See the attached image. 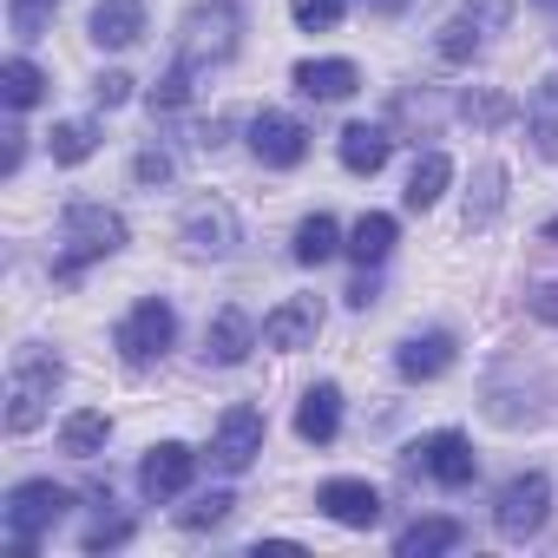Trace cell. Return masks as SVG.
Returning <instances> with one entry per match:
<instances>
[{
  "mask_svg": "<svg viewBox=\"0 0 558 558\" xmlns=\"http://www.w3.org/2000/svg\"><path fill=\"white\" fill-rule=\"evenodd\" d=\"M256 453H263V414H256V408H230V414L217 421V434H210V460H217L223 473H243Z\"/></svg>",
  "mask_w": 558,
  "mask_h": 558,
  "instance_id": "cell-9",
  "label": "cell"
},
{
  "mask_svg": "<svg viewBox=\"0 0 558 558\" xmlns=\"http://www.w3.org/2000/svg\"><path fill=\"white\" fill-rule=\"evenodd\" d=\"M236 34H243V14L236 0H204V8L184 14V40H178V66L204 73V66H223L236 53Z\"/></svg>",
  "mask_w": 558,
  "mask_h": 558,
  "instance_id": "cell-3",
  "label": "cell"
},
{
  "mask_svg": "<svg viewBox=\"0 0 558 558\" xmlns=\"http://www.w3.org/2000/svg\"><path fill=\"white\" fill-rule=\"evenodd\" d=\"M106 440H112V421H106V408H80V414H66V421H60V447H66L73 460H93V453H106Z\"/></svg>",
  "mask_w": 558,
  "mask_h": 558,
  "instance_id": "cell-22",
  "label": "cell"
},
{
  "mask_svg": "<svg viewBox=\"0 0 558 558\" xmlns=\"http://www.w3.org/2000/svg\"><path fill=\"white\" fill-rule=\"evenodd\" d=\"M316 336H323V303L316 296H290V303H276L263 316V349H276V355L316 349Z\"/></svg>",
  "mask_w": 558,
  "mask_h": 558,
  "instance_id": "cell-7",
  "label": "cell"
},
{
  "mask_svg": "<svg viewBox=\"0 0 558 558\" xmlns=\"http://www.w3.org/2000/svg\"><path fill=\"white\" fill-rule=\"evenodd\" d=\"M165 178H171V158L165 151H145L138 158V184H165Z\"/></svg>",
  "mask_w": 558,
  "mask_h": 558,
  "instance_id": "cell-35",
  "label": "cell"
},
{
  "mask_svg": "<svg viewBox=\"0 0 558 558\" xmlns=\"http://www.w3.org/2000/svg\"><path fill=\"white\" fill-rule=\"evenodd\" d=\"M138 34H145V0H99L93 8V40L99 47H138Z\"/></svg>",
  "mask_w": 558,
  "mask_h": 558,
  "instance_id": "cell-17",
  "label": "cell"
},
{
  "mask_svg": "<svg viewBox=\"0 0 558 558\" xmlns=\"http://www.w3.org/2000/svg\"><path fill=\"white\" fill-rule=\"evenodd\" d=\"M388 151H395L388 125H349V132H342V165H349L355 178H375V171L388 165Z\"/></svg>",
  "mask_w": 558,
  "mask_h": 558,
  "instance_id": "cell-20",
  "label": "cell"
},
{
  "mask_svg": "<svg viewBox=\"0 0 558 558\" xmlns=\"http://www.w3.org/2000/svg\"><path fill=\"white\" fill-rule=\"evenodd\" d=\"M375 296H381V290H375V276H362V283H355V290H349V303H355V310H368V303H375Z\"/></svg>",
  "mask_w": 558,
  "mask_h": 558,
  "instance_id": "cell-38",
  "label": "cell"
},
{
  "mask_svg": "<svg viewBox=\"0 0 558 558\" xmlns=\"http://www.w3.org/2000/svg\"><path fill=\"white\" fill-rule=\"evenodd\" d=\"M395 368H401L408 381H440V375L453 368V336H447V329L408 336V342H401V355H395Z\"/></svg>",
  "mask_w": 558,
  "mask_h": 558,
  "instance_id": "cell-15",
  "label": "cell"
},
{
  "mask_svg": "<svg viewBox=\"0 0 558 558\" xmlns=\"http://www.w3.org/2000/svg\"><path fill=\"white\" fill-rule=\"evenodd\" d=\"M47 145H53V158H60V165H86V158L99 151V132H93L86 119H66V125H53V132H47Z\"/></svg>",
  "mask_w": 558,
  "mask_h": 558,
  "instance_id": "cell-27",
  "label": "cell"
},
{
  "mask_svg": "<svg viewBox=\"0 0 558 558\" xmlns=\"http://www.w3.org/2000/svg\"><path fill=\"white\" fill-rule=\"evenodd\" d=\"M53 8H60V0H8V21H14L21 40H40L47 21H53Z\"/></svg>",
  "mask_w": 558,
  "mask_h": 558,
  "instance_id": "cell-29",
  "label": "cell"
},
{
  "mask_svg": "<svg viewBox=\"0 0 558 558\" xmlns=\"http://www.w3.org/2000/svg\"><path fill=\"white\" fill-rule=\"evenodd\" d=\"M296 434H303L310 447H329V440L342 434V388H336V381H316V388L303 395V408H296Z\"/></svg>",
  "mask_w": 558,
  "mask_h": 558,
  "instance_id": "cell-16",
  "label": "cell"
},
{
  "mask_svg": "<svg viewBox=\"0 0 558 558\" xmlns=\"http://www.w3.org/2000/svg\"><path fill=\"white\" fill-rule=\"evenodd\" d=\"M178 236H184L191 256H230V250H236V210L217 204V197H210V204H191Z\"/></svg>",
  "mask_w": 558,
  "mask_h": 558,
  "instance_id": "cell-10",
  "label": "cell"
},
{
  "mask_svg": "<svg viewBox=\"0 0 558 558\" xmlns=\"http://www.w3.org/2000/svg\"><path fill=\"white\" fill-rule=\"evenodd\" d=\"M532 316H538V323H558V283H538V290H532Z\"/></svg>",
  "mask_w": 558,
  "mask_h": 558,
  "instance_id": "cell-37",
  "label": "cell"
},
{
  "mask_svg": "<svg viewBox=\"0 0 558 558\" xmlns=\"http://www.w3.org/2000/svg\"><path fill=\"white\" fill-rule=\"evenodd\" d=\"M316 506H323L336 525H355V532L381 525V493H375L368 480H329V486L316 493Z\"/></svg>",
  "mask_w": 558,
  "mask_h": 558,
  "instance_id": "cell-13",
  "label": "cell"
},
{
  "mask_svg": "<svg viewBox=\"0 0 558 558\" xmlns=\"http://www.w3.org/2000/svg\"><path fill=\"white\" fill-rule=\"evenodd\" d=\"M0 93H8V106L14 112H27V106H40V93H47V73L34 66V60H8V66H0Z\"/></svg>",
  "mask_w": 558,
  "mask_h": 558,
  "instance_id": "cell-26",
  "label": "cell"
},
{
  "mask_svg": "<svg viewBox=\"0 0 558 558\" xmlns=\"http://www.w3.org/2000/svg\"><path fill=\"white\" fill-rule=\"evenodd\" d=\"M60 362L53 355H40V349H27L21 362H14V375H8V427L14 434H34L40 421H47V401L60 395Z\"/></svg>",
  "mask_w": 558,
  "mask_h": 558,
  "instance_id": "cell-4",
  "label": "cell"
},
{
  "mask_svg": "<svg viewBox=\"0 0 558 558\" xmlns=\"http://www.w3.org/2000/svg\"><path fill=\"white\" fill-rule=\"evenodd\" d=\"M66 506H73L66 486H53V480H21V486L8 493V506H0V519H8V551H14V558H34V545L66 519Z\"/></svg>",
  "mask_w": 558,
  "mask_h": 558,
  "instance_id": "cell-2",
  "label": "cell"
},
{
  "mask_svg": "<svg viewBox=\"0 0 558 558\" xmlns=\"http://www.w3.org/2000/svg\"><path fill=\"white\" fill-rule=\"evenodd\" d=\"M125 538H132V519H106V525H93L80 545H86V551H112V545H125Z\"/></svg>",
  "mask_w": 558,
  "mask_h": 558,
  "instance_id": "cell-33",
  "label": "cell"
},
{
  "mask_svg": "<svg viewBox=\"0 0 558 558\" xmlns=\"http://www.w3.org/2000/svg\"><path fill=\"white\" fill-rule=\"evenodd\" d=\"M256 336H263V329H256V323H250V316L230 303V310H217V316H210V329H204V362H217V368H236V362L256 349Z\"/></svg>",
  "mask_w": 558,
  "mask_h": 558,
  "instance_id": "cell-14",
  "label": "cell"
},
{
  "mask_svg": "<svg viewBox=\"0 0 558 558\" xmlns=\"http://www.w3.org/2000/svg\"><path fill=\"white\" fill-rule=\"evenodd\" d=\"M93 99L112 112V106H125V99H132V80H125V73H99V80H93Z\"/></svg>",
  "mask_w": 558,
  "mask_h": 558,
  "instance_id": "cell-34",
  "label": "cell"
},
{
  "mask_svg": "<svg viewBox=\"0 0 558 558\" xmlns=\"http://www.w3.org/2000/svg\"><path fill=\"white\" fill-rule=\"evenodd\" d=\"M191 473H197V453L184 440H158L138 466V486H145V499H178L191 486Z\"/></svg>",
  "mask_w": 558,
  "mask_h": 558,
  "instance_id": "cell-11",
  "label": "cell"
},
{
  "mask_svg": "<svg viewBox=\"0 0 558 558\" xmlns=\"http://www.w3.org/2000/svg\"><path fill=\"white\" fill-rule=\"evenodd\" d=\"M480 34H486V27H480L473 14L447 21V27H440V60H453V66H460V60H473V53H480Z\"/></svg>",
  "mask_w": 558,
  "mask_h": 558,
  "instance_id": "cell-28",
  "label": "cell"
},
{
  "mask_svg": "<svg viewBox=\"0 0 558 558\" xmlns=\"http://www.w3.org/2000/svg\"><path fill=\"white\" fill-rule=\"evenodd\" d=\"M466 14H473V21H480L486 34H493V27L506 21V0H466Z\"/></svg>",
  "mask_w": 558,
  "mask_h": 558,
  "instance_id": "cell-36",
  "label": "cell"
},
{
  "mask_svg": "<svg viewBox=\"0 0 558 558\" xmlns=\"http://www.w3.org/2000/svg\"><path fill=\"white\" fill-rule=\"evenodd\" d=\"M250 151H256L263 165H276V171H290V165L310 158V132H303V119H290V112H256V119H250Z\"/></svg>",
  "mask_w": 558,
  "mask_h": 558,
  "instance_id": "cell-8",
  "label": "cell"
},
{
  "mask_svg": "<svg viewBox=\"0 0 558 558\" xmlns=\"http://www.w3.org/2000/svg\"><path fill=\"white\" fill-rule=\"evenodd\" d=\"M230 506H236L230 493H204V499H191V506L178 512V525H191V532H204V525H223V519H230Z\"/></svg>",
  "mask_w": 558,
  "mask_h": 558,
  "instance_id": "cell-30",
  "label": "cell"
},
{
  "mask_svg": "<svg viewBox=\"0 0 558 558\" xmlns=\"http://www.w3.org/2000/svg\"><path fill=\"white\" fill-rule=\"evenodd\" d=\"M336 250H342V230H336V217H329V210H316V217H303V223H296V263H310V269H316V263H329Z\"/></svg>",
  "mask_w": 558,
  "mask_h": 558,
  "instance_id": "cell-25",
  "label": "cell"
},
{
  "mask_svg": "<svg viewBox=\"0 0 558 558\" xmlns=\"http://www.w3.org/2000/svg\"><path fill=\"white\" fill-rule=\"evenodd\" d=\"M296 86L310 99H349L362 86V73H355V60H303L296 66Z\"/></svg>",
  "mask_w": 558,
  "mask_h": 558,
  "instance_id": "cell-19",
  "label": "cell"
},
{
  "mask_svg": "<svg viewBox=\"0 0 558 558\" xmlns=\"http://www.w3.org/2000/svg\"><path fill=\"white\" fill-rule=\"evenodd\" d=\"M545 519H551V480L545 473H519L499 486V499H493L499 538H532V532H545Z\"/></svg>",
  "mask_w": 558,
  "mask_h": 558,
  "instance_id": "cell-5",
  "label": "cell"
},
{
  "mask_svg": "<svg viewBox=\"0 0 558 558\" xmlns=\"http://www.w3.org/2000/svg\"><path fill=\"white\" fill-rule=\"evenodd\" d=\"M290 8H296V21H303L310 34H323V27H336V21H342L349 0H290Z\"/></svg>",
  "mask_w": 558,
  "mask_h": 558,
  "instance_id": "cell-32",
  "label": "cell"
},
{
  "mask_svg": "<svg viewBox=\"0 0 558 558\" xmlns=\"http://www.w3.org/2000/svg\"><path fill=\"white\" fill-rule=\"evenodd\" d=\"M525 138L538 158H558V80H538L525 99Z\"/></svg>",
  "mask_w": 558,
  "mask_h": 558,
  "instance_id": "cell-18",
  "label": "cell"
},
{
  "mask_svg": "<svg viewBox=\"0 0 558 558\" xmlns=\"http://www.w3.org/2000/svg\"><path fill=\"white\" fill-rule=\"evenodd\" d=\"M460 112H466L473 125H499V119H512V99H499V93H466Z\"/></svg>",
  "mask_w": 558,
  "mask_h": 558,
  "instance_id": "cell-31",
  "label": "cell"
},
{
  "mask_svg": "<svg viewBox=\"0 0 558 558\" xmlns=\"http://www.w3.org/2000/svg\"><path fill=\"white\" fill-rule=\"evenodd\" d=\"M171 342H178V316H171V303H165V296H145V303H132V316L119 323V355H125L132 368L158 362Z\"/></svg>",
  "mask_w": 558,
  "mask_h": 558,
  "instance_id": "cell-6",
  "label": "cell"
},
{
  "mask_svg": "<svg viewBox=\"0 0 558 558\" xmlns=\"http://www.w3.org/2000/svg\"><path fill=\"white\" fill-rule=\"evenodd\" d=\"M460 538H466L460 519H414V525L395 538V551H401V558H434V551H453Z\"/></svg>",
  "mask_w": 558,
  "mask_h": 558,
  "instance_id": "cell-23",
  "label": "cell"
},
{
  "mask_svg": "<svg viewBox=\"0 0 558 558\" xmlns=\"http://www.w3.org/2000/svg\"><path fill=\"white\" fill-rule=\"evenodd\" d=\"M395 236H401V230H395V217H388V210H368V217H355V230H349V243H342V250H349L362 269H375V263H388Z\"/></svg>",
  "mask_w": 558,
  "mask_h": 558,
  "instance_id": "cell-21",
  "label": "cell"
},
{
  "mask_svg": "<svg viewBox=\"0 0 558 558\" xmlns=\"http://www.w3.org/2000/svg\"><path fill=\"white\" fill-rule=\"evenodd\" d=\"M447 184H453V165H447V151H427V158L408 171V210H434Z\"/></svg>",
  "mask_w": 558,
  "mask_h": 558,
  "instance_id": "cell-24",
  "label": "cell"
},
{
  "mask_svg": "<svg viewBox=\"0 0 558 558\" xmlns=\"http://www.w3.org/2000/svg\"><path fill=\"white\" fill-rule=\"evenodd\" d=\"M125 250V217L112 204H93V197H73L66 217H60V256H53V283H80L86 263L99 256H119Z\"/></svg>",
  "mask_w": 558,
  "mask_h": 558,
  "instance_id": "cell-1",
  "label": "cell"
},
{
  "mask_svg": "<svg viewBox=\"0 0 558 558\" xmlns=\"http://www.w3.org/2000/svg\"><path fill=\"white\" fill-rule=\"evenodd\" d=\"M414 460L440 480V486H473V473H480V460H473V447H466V434H453V427H440V434H427L421 447H414Z\"/></svg>",
  "mask_w": 558,
  "mask_h": 558,
  "instance_id": "cell-12",
  "label": "cell"
}]
</instances>
